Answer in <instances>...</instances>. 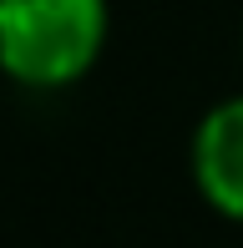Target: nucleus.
Listing matches in <instances>:
<instances>
[{
  "label": "nucleus",
  "mask_w": 243,
  "mask_h": 248,
  "mask_svg": "<svg viewBox=\"0 0 243 248\" xmlns=\"http://www.w3.org/2000/svg\"><path fill=\"white\" fill-rule=\"evenodd\" d=\"M106 0H0V71L26 92L76 86L106 46Z\"/></svg>",
  "instance_id": "obj_1"
},
{
  "label": "nucleus",
  "mask_w": 243,
  "mask_h": 248,
  "mask_svg": "<svg viewBox=\"0 0 243 248\" xmlns=\"http://www.w3.org/2000/svg\"><path fill=\"white\" fill-rule=\"evenodd\" d=\"M193 183L228 223H243V92L223 96L193 127Z\"/></svg>",
  "instance_id": "obj_2"
}]
</instances>
